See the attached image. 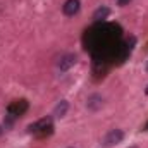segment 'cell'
Segmentation results:
<instances>
[{
  "mask_svg": "<svg viewBox=\"0 0 148 148\" xmlns=\"http://www.w3.org/2000/svg\"><path fill=\"white\" fill-rule=\"evenodd\" d=\"M122 140H124V131H121V129H112V131H109V133L105 134L102 145L105 148H112V147H115V145H119Z\"/></svg>",
  "mask_w": 148,
  "mask_h": 148,
  "instance_id": "cell-1",
  "label": "cell"
},
{
  "mask_svg": "<svg viewBox=\"0 0 148 148\" xmlns=\"http://www.w3.org/2000/svg\"><path fill=\"white\" fill-rule=\"evenodd\" d=\"M48 129H52V117H45V119H40L38 122L31 124L28 127V133H47Z\"/></svg>",
  "mask_w": 148,
  "mask_h": 148,
  "instance_id": "cell-2",
  "label": "cell"
},
{
  "mask_svg": "<svg viewBox=\"0 0 148 148\" xmlns=\"http://www.w3.org/2000/svg\"><path fill=\"white\" fill-rule=\"evenodd\" d=\"M81 10V2L79 0H66L64 7H62V12L67 16V17H73L77 12Z\"/></svg>",
  "mask_w": 148,
  "mask_h": 148,
  "instance_id": "cell-3",
  "label": "cell"
},
{
  "mask_svg": "<svg viewBox=\"0 0 148 148\" xmlns=\"http://www.w3.org/2000/svg\"><path fill=\"white\" fill-rule=\"evenodd\" d=\"M76 62H77V57H76L74 53L62 55V57H60V60H59V69H60V71H67V69H71V67H73Z\"/></svg>",
  "mask_w": 148,
  "mask_h": 148,
  "instance_id": "cell-4",
  "label": "cell"
},
{
  "mask_svg": "<svg viewBox=\"0 0 148 148\" xmlns=\"http://www.w3.org/2000/svg\"><path fill=\"white\" fill-rule=\"evenodd\" d=\"M102 105H103V98L100 95H91L88 98V109L90 110H98V109H102Z\"/></svg>",
  "mask_w": 148,
  "mask_h": 148,
  "instance_id": "cell-5",
  "label": "cell"
},
{
  "mask_svg": "<svg viewBox=\"0 0 148 148\" xmlns=\"http://www.w3.org/2000/svg\"><path fill=\"white\" fill-rule=\"evenodd\" d=\"M67 109H69V103H67L66 100H62V102L53 109V115H55V117H64V115L67 114Z\"/></svg>",
  "mask_w": 148,
  "mask_h": 148,
  "instance_id": "cell-6",
  "label": "cell"
},
{
  "mask_svg": "<svg viewBox=\"0 0 148 148\" xmlns=\"http://www.w3.org/2000/svg\"><path fill=\"white\" fill-rule=\"evenodd\" d=\"M109 14H110V9H109V7H100V9H97V10L93 12V19H95V21H102V19H105Z\"/></svg>",
  "mask_w": 148,
  "mask_h": 148,
  "instance_id": "cell-7",
  "label": "cell"
},
{
  "mask_svg": "<svg viewBox=\"0 0 148 148\" xmlns=\"http://www.w3.org/2000/svg\"><path fill=\"white\" fill-rule=\"evenodd\" d=\"M129 2H131V0H117V3H119L121 7H124V5H127Z\"/></svg>",
  "mask_w": 148,
  "mask_h": 148,
  "instance_id": "cell-8",
  "label": "cell"
},
{
  "mask_svg": "<svg viewBox=\"0 0 148 148\" xmlns=\"http://www.w3.org/2000/svg\"><path fill=\"white\" fill-rule=\"evenodd\" d=\"M145 93H147V95H148V88H147V90H145Z\"/></svg>",
  "mask_w": 148,
  "mask_h": 148,
  "instance_id": "cell-9",
  "label": "cell"
},
{
  "mask_svg": "<svg viewBox=\"0 0 148 148\" xmlns=\"http://www.w3.org/2000/svg\"><path fill=\"white\" fill-rule=\"evenodd\" d=\"M2 133H3V131H2V127H0V134H2Z\"/></svg>",
  "mask_w": 148,
  "mask_h": 148,
  "instance_id": "cell-10",
  "label": "cell"
},
{
  "mask_svg": "<svg viewBox=\"0 0 148 148\" xmlns=\"http://www.w3.org/2000/svg\"><path fill=\"white\" fill-rule=\"evenodd\" d=\"M147 71H148V66H147Z\"/></svg>",
  "mask_w": 148,
  "mask_h": 148,
  "instance_id": "cell-11",
  "label": "cell"
}]
</instances>
